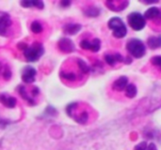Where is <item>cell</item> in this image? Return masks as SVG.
Masks as SVG:
<instances>
[{"mask_svg":"<svg viewBox=\"0 0 161 150\" xmlns=\"http://www.w3.org/2000/svg\"><path fill=\"white\" fill-rule=\"evenodd\" d=\"M151 62L153 65L157 66V67H159L161 68V56L158 55V56H155L151 59Z\"/></svg>","mask_w":161,"mask_h":150,"instance_id":"19","label":"cell"},{"mask_svg":"<svg viewBox=\"0 0 161 150\" xmlns=\"http://www.w3.org/2000/svg\"><path fill=\"white\" fill-rule=\"evenodd\" d=\"M31 30H32V32L38 34V33H41L42 31V26L39 22H34L31 24Z\"/></svg>","mask_w":161,"mask_h":150,"instance_id":"17","label":"cell"},{"mask_svg":"<svg viewBox=\"0 0 161 150\" xmlns=\"http://www.w3.org/2000/svg\"><path fill=\"white\" fill-rule=\"evenodd\" d=\"M128 23L131 26L132 29L135 31L142 30L146 24V20L143 15H142L139 12H132L128 15Z\"/></svg>","mask_w":161,"mask_h":150,"instance_id":"4","label":"cell"},{"mask_svg":"<svg viewBox=\"0 0 161 150\" xmlns=\"http://www.w3.org/2000/svg\"><path fill=\"white\" fill-rule=\"evenodd\" d=\"M58 46H59L60 51H62L64 53H70L75 50V45H74L73 41L66 38H63L59 40Z\"/></svg>","mask_w":161,"mask_h":150,"instance_id":"7","label":"cell"},{"mask_svg":"<svg viewBox=\"0 0 161 150\" xmlns=\"http://www.w3.org/2000/svg\"><path fill=\"white\" fill-rule=\"evenodd\" d=\"M127 82L128 79L125 76H121L120 78H118L114 83H113V89L117 90V91H123L124 89H125V87L127 86Z\"/></svg>","mask_w":161,"mask_h":150,"instance_id":"9","label":"cell"},{"mask_svg":"<svg viewBox=\"0 0 161 150\" xmlns=\"http://www.w3.org/2000/svg\"><path fill=\"white\" fill-rule=\"evenodd\" d=\"M23 50H24V53H25L24 54H25V58L27 59V61H30V62H34L37 59H39L40 56L43 53L42 46L38 43H35L34 45H32L30 47H28L27 45L25 44V46L23 47Z\"/></svg>","mask_w":161,"mask_h":150,"instance_id":"3","label":"cell"},{"mask_svg":"<svg viewBox=\"0 0 161 150\" xmlns=\"http://www.w3.org/2000/svg\"><path fill=\"white\" fill-rule=\"evenodd\" d=\"M0 101L7 107L8 108H13L16 104V101L14 98L8 96V95H6V94H2L0 96Z\"/></svg>","mask_w":161,"mask_h":150,"instance_id":"12","label":"cell"},{"mask_svg":"<svg viewBox=\"0 0 161 150\" xmlns=\"http://www.w3.org/2000/svg\"><path fill=\"white\" fill-rule=\"evenodd\" d=\"M81 29V25L77 23H68L64 26V31L68 34L74 35Z\"/></svg>","mask_w":161,"mask_h":150,"instance_id":"15","label":"cell"},{"mask_svg":"<svg viewBox=\"0 0 161 150\" xmlns=\"http://www.w3.org/2000/svg\"><path fill=\"white\" fill-rule=\"evenodd\" d=\"M61 4H62V5H64V6H68V5L70 4V2H62Z\"/></svg>","mask_w":161,"mask_h":150,"instance_id":"22","label":"cell"},{"mask_svg":"<svg viewBox=\"0 0 161 150\" xmlns=\"http://www.w3.org/2000/svg\"><path fill=\"white\" fill-rule=\"evenodd\" d=\"M147 149V143L146 142H142L141 144H138L135 147L134 150H146Z\"/></svg>","mask_w":161,"mask_h":150,"instance_id":"20","label":"cell"},{"mask_svg":"<svg viewBox=\"0 0 161 150\" xmlns=\"http://www.w3.org/2000/svg\"><path fill=\"white\" fill-rule=\"evenodd\" d=\"M99 13H100V11H99V9L96 8H90L88 11H86V14H87L88 16H90V17H96Z\"/></svg>","mask_w":161,"mask_h":150,"instance_id":"18","label":"cell"},{"mask_svg":"<svg viewBox=\"0 0 161 150\" xmlns=\"http://www.w3.org/2000/svg\"><path fill=\"white\" fill-rule=\"evenodd\" d=\"M4 76H5V78H6V79H8V78L10 77V71H9V70H8V69H6V70H5Z\"/></svg>","mask_w":161,"mask_h":150,"instance_id":"21","label":"cell"},{"mask_svg":"<svg viewBox=\"0 0 161 150\" xmlns=\"http://www.w3.org/2000/svg\"><path fill=\"white\" fill-rule=\"evenodd\" d=\"M107 6L108 8H110V9L115 10V11H119V10H123L126 6H128V2H116V1H110L107 3Z\"/></svg>","mask_w":161,"mask_h":150,"instance_id":"13","label":"cell"},{"mask_svg":"<svg viewBox=\"0 0 161 150\" xmlns=\"http://www.w3.org/2000/svg\"><path fill=\"white\" fill-rule=\"evenodd\" d=\"M137 92H138V89H137L136 85H133V84H129L125 87V96L127 98H129V99L135 98L136 95H137Z\"/></svg>","mask_w":161,"mask_h":150,"instance_id":"16","label":"cell"},{"mask_svg":"<svg viewBox=\"0 0 161 150\" xmlns=\"http://www.w3.org/2000/svg\"><path fill=\"white\" fill-rule=\"evenodd\" d=\"M144 18L145 20L148 19V20H154V19H157V18H161V11L158 8H156V7H152L150 8H148L144 14Z\"/></svg>","mask_w":161,"mask_h":150,"instance_id":"10","label":"cell"},{"mask_svg":"<svg viewBox=\"0 0 161 150\" xmlns=\"http://www.w3.org/2000/svg\"><path fill=\"white\" fill-rule=\"evenodd\" d=\"M126 49L128 53L136 58H142L146 52L144 43L138 39H130L126 43Z\"/></svg>","mask_w":161,"mask_h":150,"instance_id":"1","label":"cell"},{"mask_svg":"<svg viewBox=\"0 0 161 150\" xmlns=\"http://www.w3.org/2000/svg\"><path fill=\"white\" fill-rule=\"evenodd\" d=\"M10 25V20L8 15H1L0 16V35H5L8 27Z\"/></svg>","mask_w":161,"mask_h":150,"instance_id":"11","label":"cell"},{"mask_svg":"<svg viewBox=\"0 0 161 150\" xmlns=\"http://www.w3.org/2000/svg\"><path fill=\"white\" fill-rule=\"evenodd\" d=\"M35 75H36V70L31 67H26L23 71L22 79L25 83L29 84L35 80Z\"/></svg>","mask_w":161,"mask_h":150,"instance_id":"8","label":"cell"},{"mask_svg":"<svg viewBox=\"0 0 161 150\" xmlns=\"http://www.w3.org/2000/svg\"><path fill=\"white\" fill-rule=\"evenodd\" d=\"M0 70H1V65H0Z\"/></svg>","mask_w":161,"mask_h":150,"instance_id":"23","label":"cell"},{"mask_svg":"<svg viewBox=\"0 0 161 150\" xmlns=\"http://www.w3.org/2000/svg\"><path fill=\"white\" fill-rule=\"evenodd\" d=\"M108 27L113 31V36L117 39L125 38L127 33L125 23L118 17H113L108 21Z\"/></svg>","mask_w":161,"mask_h":150,"instance_id":"2","label":"cell"},{"mask_svg":"<svg viewBox=\"0 0 161 150\" xmlns=\"http://www.w3.org/2000/svg\"><path fill=\"white\" fill-rule=\"evenodd\" d=\"M105 60L106 62L110 65V66H114L116 63L118 62H125V60H127L128 63H131V58L129 57H124L122 54H108L105 55Z\"/></svg>","mask_w":161,"mask_h":150,"instance_id":"5","label":"cell"},{"mask_svg":"<svg viewBox=\"0 0 161 150\" xmlns=\"http://www.w3.org/2000/svg\"><path fill=\"white\" fill-rule=\"evenodd\" d=\"M80 46L81 48L85 49V50H91L92 52H97L100 49V40L98 39H94L92 42L84 39L80 42Z\"/></svg>","mask_w":161,"mask_h":150,"instance_id":"6","label":"cell"},{"mask_svg":"<svg viewBox=\"0 0 161 150\" xmlns=\"http://www.w3.org/2000/svg\"><path fill=\"white\" fill-rule=\"evenodd\" d=\"M147 45L151 49H158L161 47V36L150 37L147 40Z\"/></svg>","mask_w":161,"mask_h":150,"instance_id":"14","label":"cell"}]
</instances>
